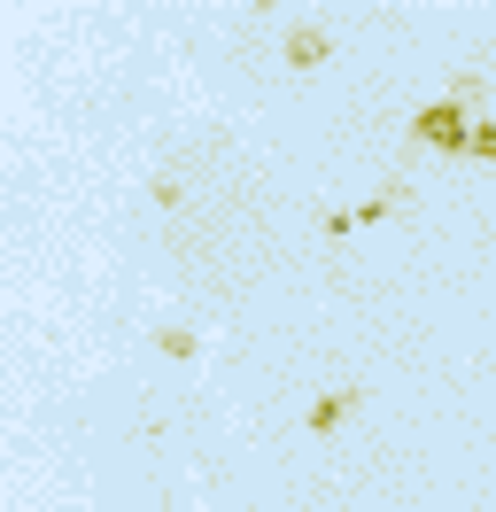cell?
<instances>
[{"label":"cell","mask_w":496,"mask_h":512,"mask_svg":"<svg viewBox=\"0 0 496 512\" xmlns=\"http://www.w3.org/2000/svg\"><path fill=\"white\" fill-rule=\"evenodd\" d=\"M341 412H349V388H341V396H326V404H318V412H310V427H334Z\"/></svg>","instance_id":"cell-3"},{"label":"cell","mask_w":496,"mask_h":512,"mask_svg":"<svg viewBox=\"0 0 496 512\" xmlns=\"http://www.w3.org/2000/svg\"><path fill=\"white\" fill-rule=\"evenodd\" d=\"M419 140H434V148H465V117L442 101V109H419Z\"/></svg>","instance_id":"cell-1"},{"label":"cell","mask_w":496,"mask_h":512,"mask_svg":"<svg viewBox=\"0 0 496 512\" xmlns=\"http://www.w3.org/2000/svg\"><path fill=\"white\" fill-rule=\"evenodd\" d=\"M318 55H326V39H318V32H295V39H287V63H318Z\"/></svg>","instance_id":"cell-2"}]
</instances>
